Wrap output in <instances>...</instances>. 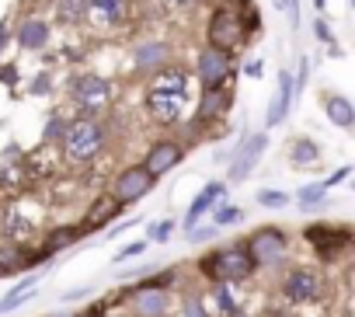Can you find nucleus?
Returning a JSON list of instances; mask_svg holds the SVG:
<instances>
[{"mask_svg":"<svg viewBox=\"0 0 355 317\" xmlns=\"http://www.w3.org/2000/svg\"><path fill=\"white\" fill-rule=\"evenodd\" d=\"M189 91H192V80H189V70L182 67H160L146 87V112L164 122V126H174L182 122L185 108H189Z\"/></svg>","mask_w":355,"mask_h":317,"instance_id":"nucleus-1","label":"nucleus"},{"mask_svg":"<svg viewBox=\"0 0 355 317\" xmlns=\"http://www.w3.org/2000/svg\"><path fill=\"white\" fill-rule=\"evenodd\" d=\"M105 139L108 136H105V129L94 119H73V122H67V129L60 136L70 161H91V157H98Z\"/></svg>","mask_w":355,"mask_h":317,"instance_id":"nucleus-2","label":"nucleus"},{"mask_svg":"<svg viewBox=\"0 0 355 317\" xmlns=\"http://www.w3.org/2000/svg\"><path fill=\"white\" fill-rule=\"evenodd\" d=\"M199 268H202L213 282H241V279H248V275L254 272V262H251V255H248L244 244H234V248H223V251L202 258Z\"/></svg>","mask_w":355,"mask_h":317,"instance_id":"nucleus-3","label":"nucleus"},{"mask_svg":"<svg viewBox=\"0 0 355 317\" xmlns=\"http://www.w3.org/2000/svg\"><path fill=\"white\" fill-rule=\"evenodd\" d=\"M70 98L84 119H94L98 112H105L112 105V84L98 74H84L70 84Z\"/></svg>","mask_w":355,"mask_h":317,"instance_id":"nucleus-4","label":"nucleus"},{"mask_svg":"<svg viewBox=\"0 0 355 317\" xmlns=\"http://www.w3.org/2000/svg\"><path fill=\"white\" fill-rule=\"evenodd\" d=\"M244 39H248V25H244L241 11H234V8H220V11L209 18V46H213V49H220V53H234Z\"/></svg>","mask_w":355,"mask_h":317,"instance_id":"nucleus-5","label":"nucleus"},{"mask_svg":"<svg viewBox=\"0 0 355 317\" xmlns=\"http://www.w3.org/2000/svg\"><path fill=\"white\" fill-rule=\"evenodd\" d=\"M248 255H251L254 265H272V262H279V258L286 255V237H282V230L265 227V230L251 234V241H248Z\"/></svg>","mask_w":355,"mask_h":317,"instance_id":"nucleus-6","label":"nucleus"},{"mask_svg":"<svg viewBox=\"0 0 355 317\" xmlns=\"http://www.w3.org/2000/svg\"><path fill=\"white\" fill-rule=\"evenodd\" d=\"M153 175L139 164V168H125L122 175H119V182H115V199L122 203V206H129V203H136V199H143L150 189H153Z\"/></svg>","mask_w":355,"mask_h":317,"instance_id":"nucleus-7","label":"nucleus"},{"mask_svg":"<svg viewBox=\"0 0 355 317\" xmlns=\"http://www.w3.org/2000/svg\"><path fill=\"white\" fill-rule=\"evenodd\" d=\"M199 80H202V87L227 84L230 80V53H220V49L206 46L202 56H199Z\"/></svg>","mask_w":355,"mask_h":317,"instance_id":"nucleus-8","label":"nucleus"},{"mask_svg":"<svg viewBox=\"0 0 355 317\" xmlns=\"http://www.w3.org/2000/svg\"><path fill=\"white\" fill-rule=\"evenodd\" d=\"M182 153H185V150L178 146L174 139H160V143H153V146H150L143 168H146L153 178H160V175H167V171H174L178 164H182Z\"/></svg>","mask_w":355,"mask_h":317,"instance_id":"nucleus-9","label":"nucleus"},{"mask_svg":"<svg viewBox=\"0 0 355 317\" xmlns=\"http://www.w3.org/2000/svg\"><path fill=\"white\" fill-rule=\"evenodd\" d=\"M282 289H286V296H289L293 303H310V300L320 296V275L310 272V268H293V272L286 275Z\"/></svg>","mask_w":355,"mask_h":317,"instance_id":"nucleus-10","label":"nucleus"},{"mask_svg":"<svg viewBox=\"0 0 355 317\" xmlns=\"http://www.w3.org/2000/svg\"><path fill=\"white\" fill-rule=\"evenodd\" d=\"M265 143H268V136H265V132H254V136H248V143L237 146L234 168H230V178H234V182H241V178H248V175L254 171L258 157L265 153Z\"/></svg>","mask_w":355,"mask_h":317,"instance_id":"nucleus-11","label":"nucleus"},{"mask_svg":"<svg viewBox=\"0 0 355 317\" xmlns=\"http://www.w3.org/2000/svg\"><path fill=\"white\" fill-rule=\"evenodd\" d=\"M306 241L317 248V255L320 258H327V255H334L338 248H348V241H352V234L341 227V230H334V227H327V223H317V227H310L306 230Z\"/></svg>","mask_w":355,"mask_h":317,"instance_id":"nucleus-12","label":"nucleus"},{"mask_svg":"<svg viewBox=\"0 0 355 317\" xmlns=\"http://www.w3.org/2000/svg\"><path fill=\"white\" fill-rule=\"evenodd\" d=\"M119 209H122V203H119L115 196H98V199H94V206L87 209V216L80 220L77 234H94L98 227H105L108 220H115V216H119Z\"/></svg>","mask_w":355,"mask_h":317,"instance_id":"nucleus-13","label":"nucleus"},{"mask_svg":"<svg viewBox=\"0 0 355 317\" xmlns=\"http://www.w3.org/2000/svg\"><path fill=\"white\" fill-rule=\"evenodd\" d=\"M171 60V46L167 42H143L132 49V70L136 74H146V70H160L167 67Z\"/></svg>","mask_w":355,"mask_h":317,"instance_id":"nucleus-14","label":"nucleus"},{"mask_svg":"<svg viewBox=\"0 0 355 317\" xmlns=\"http://www.w3.org/2000/svg\"><path fill=\"white\" fill-rule=\"evenodd\" d=\"M223 196H227V185H223V182H209V185L196 196V203L189 206V213H185V227L192 230V227L202 220V213H209L213 206H220V203H223Z\"/></svg>","mask_w":355,"mask_h":317,"instance_id":"nucleus-15","label":"nucleus"},{"mask_svg":"<svg viewBox=\"0 0 355 317\" xmlns=\"http://www.w3.org/2000/svg\"><path fill=\"white\" fill-rule=\"evenodd\" d=\"M289 108H293V74L282 70V74H279V91H275V98L268 101L265 122H268V126H279V122L289 115Z\"/></svg>","mask_w":355,"mask_h":317,"instance_id":"nucleus-16","label":"nucleus"},{"mask_svg":"<svg viewBox=\"0 0 355 317\" xmlns=\"http://www.w3.org/2000/svg\"><path fill=\"white\" fill-rule=\"evenodd\" d=\"M132 310L139 317H164L167 293L164 289H153V286H139V289H132Z\"/></svg>","mask_w":355,"mask_h":317,"instance_id":"nucleus-17","label":"nucleus"},{"mask_svg":"<svg viewBox=\"0 0 355 317\" xmlns=\"http://www.w3.org/2000/svg\"><path fill=\"white\" fill-rule=\"evenodd\" d=\"M15 39H18V46H21V49L39 53V49H46V46H49V25H46V22H39V18H28V22H21V25H18Z\"/></svg>","mask_w":355,"mask_h":317,"instance_id":"nucleus-18","label":"nucleus"},{"mask_svg":"<svg viewBox=\"0 0 355 317\" xmlns=\"http://www.w3.org/2000/svg\"><path fill=\"white\" fill-rule=\"evenodd\" d=\"M87 15H94L101 25H119L129 15V0H87Z\"/></svg>","mask_w":355,"mask_h":317,"instance_id":"nucleus-19","label":"nucleus"},{"mask_svg":"<svg viewBox=\"0 0 355 317\" xmlns=\"http://www.w3.org/2000/svg\"><path fill=\"white\" fill-rule=\"evenodd\" d=\"M324 112L341 129H352L355 126V105L348 98H341V94H324Z\"/></svg>","mask_w":355,"mask_h":317,"instance_id":"nucleus-20","label":"nucleus"},{"mask_svg":"<svg viewBox=\"0 0 355 317\" xmlns=\"http://www.w3.org/2000/svg\"><path fill=\"white\" fill-rule=\"evenodd\" d=\"M227 105V84L220 87H202V101H199V119H216V112H223Z\"/></svg>","mask_w":355,"mask_h":317,"instance_id":"nucleus-21","label":"nucleus"},{"mask_svg":"<svg viewBox=\"0 0 355 317\" xmlns=\"http://www.w3.org/2000/svg\"><path fill=\"white\" fill-rule=\"evenodd\" d=\"M56 18L67 25H77L87 18V0H56Z\"/></svg>","mask_w":355,"mask_h":317,"instance_id":"nucleus-22","label":"nucleus"},{"mask_svg":"<svg viewBox=\"0 0 355 317\" xmlns=\"http://www.w3.org/2000/svg\"><path fill=\"white\" fill-rule=\"evenodd\" d=\"M289 157L296 164H313L317 157H320V150H317V143L313 139H296L293 143V150H289Z\"/></svg>","mask_w":355,"mask_h":317,"instance_id":"nucleus-23","label":"nucleus"},{"mask_svg":"<svg viewBox=\"0 0 355 317\" xmlns=\"http://www.w3.org/2000/svg\"><path fill=\"white\" fill-rule=\"evenodd\" d=\"M15 272H21V251L0 248V275H15Z\"/></svg>","mask_w":355,"mask_h":317,"instance_id":"nucleus-24","label":"nucleus"},{"mask_svg":"<svg viewBox=\"0 0 355 317\" xmlns=\"http://www.w3.org/2000/svg\"><path fill=\"white\" fill-rule=\"evenodd\" d=\"M324 196H327V185H324V182H317V185H303V189L296 192L300 206H317Z\"/></svg>","mask_w":355,"mask_h":317,"instance_id":"nucleus-25","label":"nucleus"},{"mask_svg":"<svg viewBox=\"0 0 355 317\" xmlns=\"http://www.w3.org/2000/svg\"><path fill=\"white\" fill-rule=\"evenodd\" d=\"M258 203H261V206L279 209V206H286V203H289V196H286V192H279V189H261V192H258Z\"/></svg>","mask_w":355,"mask_h":317,"instance_id":"nucleus-26","label":"nucleus"},{"mask_svg":"<svg viewBox=\"0 0 355 317\" xmlns=\"http://www.w3.org/2000/svg\"><path fill=\"white\" fill-rule=\"evenodd\" d=\"M216 300H220V307H223V314H230V317H237V303L230 300V289H227V282H216Z\"/></svg>","mask_w":355,"mask_h":317,"instance_id":"nucleus-27","label":"nucleus"},{"mask_svg":"<svg viewBox=\"0 0 355 317\" xmlns=\"http://www.w3.org/2000/svg\"><path fill=\"white\" fill-rule=\"evenodd\" d=\"M8 234H11V237H25V234H28V220L18 216V213H11V216H8Z\"/></svg>","mask_w":355,"mask_h":317,"instance_id":"nucleus-28","label":"nucleus"},{"mask_svg":"<svg viewBox=\"0 0 355 317\" xmlns=\"http://www.w3.org/2000/svg\"><path fill=\"white\" fill-rule=\"evenodd\" d=\"M171 227H174L171 220H160V223H150V241H160V244H164V241L171 237Z\"/></svg>","mask_w":355,"mask_h":317,"instance_id":"nucleus-29","label":"nucleus"},{"mask_svg":"<svg viewBox=\"0 0 355 317\" xmlns=\"http://www.w3.org/2000/svg\"><path fill=\"white\" fill-rule=\"evenodd\" d=\"M143 251H146V241H136V244L122 248V251L115 255V262H129V258H136V255H143Z\"/></svg>","mask_w":355,"mask_h":317,"instance_id":"nucleus-30","label":"nucleus"},{"mask_svg":"<svg viewBox=\"0 0 355 317\" xmlns=\"http://www.w3.org/2000/svg\"><path fill=\"white\" fill-rule=\"evenodd\" d=\"M63 129H67V122H63V119H53V126H46V143H49V139H53V143H60Z\"/></svg>","mask_w":355,"mask_h":317,"instance_id":"nucleus-31","label":"nucleus"},{"mask_svg":"<svg viewBox=\"0 0 355 317\" xmlns=\"http://www.w3.org/2000/svg\"><path fill=\"white\" fill-rule=\"evenodd\" d=\"M306 70H310V63H306V60H300V74L293 77V94L306 87Z\"/></svg>","mask_w":355,"mask_h":317,"instance_id":"nucleus-32","label":"nucleus"},{"mask_svg":"<svg viewBox=\"0 0 355 317\" xmlns=\"http://www.w3.org/2000/svg\"><path fill=\"white\" fill-rule=\"evenodd\" d=\"M234 220H241V209H220L213 227H223V223H234Z\"/></svg>","mask_w":355,"mask_h":317,"instance_id":"nucleus-33","label":"nucleus"},{"mask_svg":"<svg viewBox=\"0 0 355 317\" xmlns=\"http://www.w3.org/2000/svg\"><path fill=\"white\" fill-rule=\"evenodd\" d=\"M313 32H317V39H320V42H334V35H331V28H327V22H324V18H317Z\"/></svg>","mask_w":355,"mask_h":317,"instance_id":"nucleus-34","label":"nucleus"},{"mask_svg":"<svg viewBox=\"0 0 355 317\" xmlns=\"http://www.w3.org/2000/svg\"><path fill=\"white\" fill-rule=\"evenodd\" d=\"M348 175H352V168H338V171H334V175H331V178H327L324 185H327V189H334V185H341V182H345Z\"/></svg>","mask_w":355,"mask_h":317,"instance_id":"nucleus-35","label":"nucleus"},{"mask_svg":"<svg viewBox=\"0 0 355 317\" xmlns=\"http://www.w3.org/2000/svg\"><path fill=\"white\" fill-rule=\"evenodd\" d=\"M185 317H209V314L202 310V303H196V300H192V303H185Z\"/></svg>","mask_w":355,"mask_h":317,"instance_id":"nucleus-36","label":"nucleus"},{"mask_svg":"<svg viewBox=\"0 0 355 317\" xmlns=\"http://www.w3.org/2000/svg\"><path fill=\"white\" fill-rule=\"evenodd\" d=\"M216 230H220V227H209V230H199V234H189V237H192V241H209V237H216Z\"/></svg>","mask_w":355,"mask_h":317,"instance_id":"nucleus-37","label":"nucleus"},{"mask_svg":"<svg viewBox=\"0 0 355 317\" xmlns=\"http://www.w3.org/2000/svg\"><path fill=\"white\" fill-rule=\"evenodd\" d=\"M167 4H171V8H196L199 0H167Z\"/></svg>","mask_w":355,"mask_h":317,"instance_id":"nucleus-38","label":"nucleus"},{"mask_svg":"<svg viewBox=\"0 0 355 317\" xmlns=\"http://www.w3.org/2000/svg\"><path fill=\"white\" fill-rule=\"evenodd\" d=\"M4 42H8V22H0V49H4Z\"/></svg>","mask_w":355,"mask_h":317,"instance_id":"nucleus-39","label":"nucleus"},{"mask_svg":"<svg viewBox=\"0 0 355 317\" xmlns=\"http://www.w3.org/2000/svg\"><path fill=\"white\" fill-rule=\"evenodd\" d=\"M313 8H317V11H320V8H324V0H313Z\"/></svg>","mask_w":355,"mask_h":317,"instance_id":"nucleus-40","label":"nucleus"},{"mask_svg":"<svg viewBox=\"0 0 355 317\" xmlns=\"http://www.w3.org/2000/svg\"><path fill=\"white\" fill-rule=\"evenodd\" d=\"M60 317H77V314H60Z\"/></svg>","mask_w":355,"mask_h":317,"instance_id":"nucleus-41","label":"nucleus"}]
</instances>
